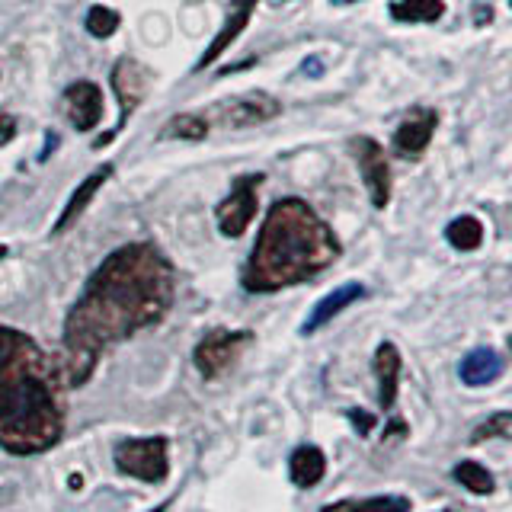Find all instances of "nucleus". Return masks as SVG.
Returning <instances> with one entry per match:
<instances>
[{
	"label": "nucleus",
	"mask_w": 512,
	"mask_h": 512,
	"mask_svg": "<svg viewBox=\"0 0 512 512\" xmlns=\"http://www.w3.org/2000/svg\"><path fill=\"white\" fill-rule=\"evenodd\" d=\"M260 186L263 173L237 176L228 196L215 205V221L224 237H240L247 231V224L256 218V208H260Z\"/></svg>",
	"instance_id": "5"
},
{
	"label": "nucleus",
	"mask_w": 512,
	"mask_h": 512,
	"mask_svg": "<svg viewBox=\"0 0 512 512\" xmlns=\"http://www.w3.org/2000/svg\"><path fill=\"white\" fill-rule=\"evenodd\" d=\"M61 109L77 132H93L103 122V90L93 80H77L61 96Z\"/></svg>",
	"instance_id": "11"
},
{
	"label": "nucleus",
	"mask_w": 512,
	"mask_h": 512,
	"mask_svg": "<svg viewBox=\"0 0 512 512\" xmlns=\"http://www.w3.org/2000/svg\"><path fill=\"white\" fill-rule=\"evenodd\" d=\"M327 474V455L317 445H298L292 458H288V477L298 490L317 487Z\"/></svg>",
	"instance_id": "17"
},
{
	"label": "nucleus",
	"mask_w": 512,
	"mask_h": 512,
	"mask_svg": "<svg viewBox=\"0 0 512 512\" xmlns=\"http://www.w3.org/2000/svg\"><path fill=\"white\" fill-rule=\"evenodd\" d=\"M116 468L144 484H160L170 474V442L167 436L125 439L116 448Z\"/></svg>",
	"instance_id": "4"
},
{
	"label": "nucleus",
	"mask_w": 512,
	"mask_h": 512,
	"mask_svg": "<svg viewBox=\"0 0 512 512\" xmlns=\"http://www.w3.org/2000/svg\"><path fill=\"white\" fill-rule=\"evenodd\" d=\"M349 151L356 157L362 183L368 189V199H372L375 208H384L391 202V164L384 157V148L368 135H356L349 141Z\"/></svg>",
	"instance_id": "7"
},
{
	"label": "nucleus",
	"mask_w": 512,
	"mask_h": 512,
	"mask_svg": "<svg viewBox=\"0 0 512 512\" xmlns=\"http://www.w3.org/2000/svg\"><path fill=\"white\" fill-rule=\"evenodd\" d=\"M173 308V266L151 244L112 250L87 279L64 317V381L84 388L100 356L167 317Z\"/></svg>",
	"instance_id": "1"
},
{
	"label": "nucleus",
	"mask_w": 512,
	"mask_h": 512,
	"mask_svg": "<svg viewBox=\"0 0 512 512\" xmlns=\"http://www.w3.org/2000/svg\"><path fill=\"white\" fill-rule=\"evenodd\" d=\"M340 253L343 247L330 224L304 199L285 196L266 212L240 285L253 295L282 292L320 276L340 260Z\"/></svg>",
	"instance_id": "3"
},
{
	"label": "nucleus",
	"mask_w": 512,
	"mask_h": 512,
	"mask_svg": "<svg viewBox=\"0 0 512 512\" xmlns=\"http://www.w3.org/2000/svg\"><path fill=\"white\" fill-rule=\"evenodd\" d=\"M436 125H439V112L436 109L413 106L404 116V122L397 125V132H394V141H391L394 154L404 157V160H420L426 154V148H429Z\"/></svg>",
	"instance_id": "10"
},
{
	"label": "nucleus",
	"mask_w": 512,
	"mask_h": 512,
	"mask_svg": "<svg viewBox=\"0 0 512 512\" xmlns=\"http://www.w3.org/2000/svg\"><path fill=\"white\" fill-rule=\"evenodd\" d=\"M304 71H311V74H320V61H317V58L304 61Z\"/></svg>",
	"instance_id": "28"
},
{
	"label": "nucleus",
	"mask_w": 512,
	"mask_h": 512,
	"mask_svg": "<svg viewBox=\"0 0 512 512\" xmlns=\"http://www.w3.org/2000/svg\"><path fill=\"white\" fill-rule=\"evenodd\" d=\"M112 180V164H103V167H96L84 183H80L71 196H68V205L61 208V215H58V221H55V228H52V234L58 237V234H64L71 228V224H77V218L87 212L90 208V202L96 199V192H100L106 183Z\"/></svg>",
	"instance_id": "13"
},
{
	"label": "nucleus",
	"mask_w": 512,
	"mask_h": 512,
	"mask_svg": "<svg viewBox=\"0 0 512 512\" xmlns=\"http://www.w3.org/2000/svg\"><path fill=\"white\" fill-rule=\"evenodd\" d=\"M250 343H253L250 330H212L199 340L196 352H192V362H196L202 378L212 381L228 372Z\"/></svg>",
	"instance_id": "6"
},
{
	"label": "nucleus",
	"mask_w": 512,
	"mask_h": 512,
	"mask_svg": "<svg viewBox=\"0 0 512 512\" xmlns=\"http://www.w3.org/2000/svg\"><path fill=\"white\" fill-rule=\"evenodd\" d=\"M160 138H173V141H205L208 138V119L205 116H192V112H180L173 116L164 128H160Z\"/></svg>",
	"instance_id": "22"
},
{
	"label": "nucleus",
	"mask_w": 512,
	"mask_h": 512,
	"mask_svg": "<svg viewBox=\"0 0 512 512\" xmlns=\"http://www.w3.org/2000/svg\"><path fill=\"white\" fill-rule=\"evenodd\" d=\"M445 240L455 250L471 253V250H477L480 244H484V224H480V218H474V215H458L455 221H448Z\"/></svg>",
	"instance_id": "20"
},
{
	"label": "nucleus",
	"mask_w": 512,
	"mask_h": 512,
	"mask_svg": "<svg viewBox=\"0 0 512 512\" xmlns=\"http://www.w3.org/2000/svg\"><path fill=\"white\" fill-rule=\"evenodd\" d=\"M407 423L404 420H391V426L388 429H384V439H394V436H407Z\"/></svg>",
	"instance_id": "27"
},
{
	"label": "nucleus",
	"mask_w": 512,
	"mask_h": 512,
	"mask_svg": "<svg viewBox=\"0 0 512 512\" xmlns=\"http://www.w3.org/2000/svg\"><path fill=\"white\" fill-rule=\"evenodd\" d=\"M458 375L461 381L468 384V388H487L496 378L503 375V356L490 346H480V349H471L468 356L461 359L458 365Z\"/></svg>",
	"instance_id": "16"
},
{
	"label": "nucleus",
	"mask_w": 512,
	"mask_h": 512,
	"mask_svg": "<svg viewBox=\"0 0 512 512\" xmlns=\"http://www.w3.org/2000/svg\"><path fill=\"white\" fill-rule=\"evenodd\" d=\"M167 506H170V503H164V506H157L154 512H167Z\"/></svg>",
	"instance_id": "31"
},
{
	"label": "nucleus",
	"mask_w": 512,
	"mask_h": 512,
	"mask_svg": "<svg viewBox=\"0 0 512 512\" xmlns=\"http://www.w3.org/2000/svg\"><path fill=\"white\" fill-rule=\"evenodd\" d=\"M509 7H512V0H509Z\"/></svg>",
	"instance_id": "33"
},
{
	"label": "nucleus",
	"mask_w": 512,
	"mask_h": 512,
	"mask_svg": "<svg viewBox=\"0 0 512 512\" xmlns=\"http://www.w3.org/2000/svg\"><path fill=\"white\" fill-rule=\"evenodd\" d=\"M442 512H455V509H442Z\"/></svg>",
	"instance_id": "32"
},
{
	"label": "nucleus",
	"mask_w": 512,
	"mask_h": 512,
	"mask_svg": "<svg viewBox=\"0 0 512 512\" xmlns=\"http://www.w3.org/2000/svg\"><path fill=\"white\" fill-rule=\"evenodd\" d=\"M487 439H512V413L509 410L493 413L480 426H474L471 445H480V442H487Z\"/></svg>",
	"instance_id": "24"
},
{
	"label": "nucleus",
	"mask_w": 512,
	"mask_h": 512,
	"mask_svg": "<svg viewBox=\"0 0 512 512\" xmlns=\"http://www.w3.org/2000/svg\"><path fill=\"white\" fill-rule=\"evenodd\" d=\"M391 16L397 23H439L445 4L442 0H394Z\"/></svg>",
	"instance_id": "18"
},
{
	"label": "nucleus",
	"mask_w": 512,
	"mask_h": 512,
	"mask_svg": "<svg viewBox=\"0 0 512 512\" xmlns=\"http://www.w3.org/2000/svg\"><path fill=\"white\" fill-rule=\"evenodd\" d=\"M346 416H349V423L356 426L359 436H368V432L375 429V416L372 413H365V410H346Z\"/></svg>",
	"instance_id": "25"
},
{
	"label": "nucleus",
	"mask_w": 512,
	"mask_h": 512,
	"mask_svg": "<svg viewBox=\"0 0 512 512\" xmlns=\"http://www.w3.org/2000/svg\"><path fill=\"white\" fill-rule=\"evenodd\" d=\"M256 4L260 0H237V4L231 7V13H228V20H224V26H221V32L212 39V45L205 48L202 52V58L196 61V71H205V68H212V64L228 52V48L237 42V36L244 32L247 26H250V16H253V10H256Z\"/></svg>",
	"instance_id": "12"
},
{
	"label": "nucleus",
	"mask_w": 512,
	"mask_h": 512,
	"mask_svg": "<svg viewBox=\"0 0 512 512\" xmlns=\"http://www.w3.org/2000/svg\"><path fill=\"white\" fill-rule=\"evenodd\" d=\"M452 477L458 480V484L468 490V493H474V496H490L493 490H496V477L484 468L480 461H458L455 464V471H452Z\"/></svg>",
	"instance_id": "21"
},
{
	"label": "nucleus",
	"mask_w": 512,
	"mask_h": 512,
	"mask_svg": "<svg viewBox=\"0 0 512 512\" xmlns=\"http://www.w3.org/2000/svg\"><path fill=\"white\" fill-rule=\"evenodd\" d=\"M109 84H112V93H116V100H119V112H122L119 128H122L125 119L132 116L144 100H148L154 77H151V71H144V64H138L135 58H119L109 71Z\"/></svg>",
	"instance_id": "9"
},
{
	"label": "nucleus",
	"mask_w": 512,
	"mask_h": 512,
	"mask_svg": "<svg viewBox=\"0 0 512 512\" xmlns=\"http://www.w3.org/2000/svg\"><path fill=\"white\" fill-rule=\"evenodd\" d=\"M413 503L407 496H368V500H340L320 512H410Z\"/></svg>",
	"instance_id": "19"
},
{
	"label": "nucleus",
	"mask_w": 512,
	"mask_h": 512,
	"mask_svg": "<svg viewBox=\"0 0 512 512\" xmlns=\"http://www.w3.org/2000/svg\"><path fill=\"white\" fill-rule=\"evenodd\" d=\"M16 116H10L7 109H0V148H7V144L16 138Z\"/></svg>",
	"instance_id": "26"
},
{
	"label": "nucleus",
	"mask_w": 512,
	"mask_h": 512,
	"mask_svg": "<svg viewBox=\"0 0 512 512\" xmlns=\"http://www.w3.org/2000/svg\"><path fill=\"white\" fill-rule=\"evenodd\" d=\"M359 298H365V285H362V282H346V285H340V288H333V292H330L327 298H320V301L314 304V311L308 314V320H304L301 333H304V336H311V333H317L320 327H327L336 314H343V311L349 308V304H356Z\"/></svg>",
	"instance_id": "14"
},
{
	"label": "nucleus",
	"mask_w": 512,
	"mask_h": 512,
	"mask_svg": "<svg viewBox=\"0 0 512 512\" xmlns=\"http://www.w3.org/2000/svg\"><path fill=\"white\" fill-rule=\"evenodd\" d=\"M375 378H378V404L381 410H391L397 404V388H400V368H404V359H400V349L394 343H381L375 349Z\"/></svg>",
	"instance_id": "15"
},
{
	"label": "nucleus",
	"mask_w": 512,
	"mask_h": 512,
	"mask_svg": "<svg viewBox=\"0 0 512 512\" xmlns=\"http://www.w3.org/2000/svg\"><path fill=\"white\" fill-rule=\"evenodd\" d=\"M61 372L29 333L0 324V448L52 452L64 436Z\"/></svg>",
	"instance_id": "2"
},
{
	"label": "nucleus",
	"mask_w": 512,
	"mask_h": 512,
	"mask_svg": "<svg viewBox=\"0 0 512 512\" xmlns=\"http://www.w3.org/2000/svg\"><path fill=\"white\" fill-rule=\"evenodd\" d=\"M279 112H282V103L263 90H250L244 96H231V100L212 106L215 122L224 128H253V125H263L269 119H276Z\"/></svg>",
	"instance_id": "8"
},
{
	"label": "nucleus",
	"mask_w": 512,
	"mask_h": 512,
	"mask_svg": "<svg viewBox=\"0 0 512 512\" xmlns=\"http://www.w3.org/2000/svg\"><path fill=\"white\" fill-rule=\"evenodd\" d=\"M333 4H340V7H343V4H356V0H333Z\"/></svg>",
	"instance_id": "30"
},
{
	"label": "nucleus",
	"mask_w": 512,
	"mask_h": 512,
	"mask_svg": "<svg viewBox=\"0 0 512 512\" xmlns=\"http://www.w3.org/2000/svg\"><path fill=\"white\" fill-rule=\"evenodd\" d=\"M509 346H512V340H509Z\"/></svg>",
	"instance_id": "34"
},
{
	"label": "nucleus",
	"mask_w": 512,
	"mask_h": 512,
	"mask_svg": "<svg viewBox=\"0 0 512 512\" xmlns=\"http://www.w3.org/2000/svg\"><path fill=\"white\" fill-rule=\"evenodd\" d=\"M122 26V16L116 10H109L103 4H93L87 13V32L93 39H112Z\"/></svg>",
	"instance_id": "23"
},
{
	"label": "nucleus",
	"mask_w": 512,
	"mask_h": 512,
	"mask_svg": "<svg viewBox=\"0 0 512 512\" xmlns=\"http://www.w3.org/2000/svg\"><path fill=\"white\" fill-rule=\"evenodd\" d=\"M7 253H10V250H7V244H0V260H4Z\"/></svg>",
	"instance_id": "29"
}]
</instances>
